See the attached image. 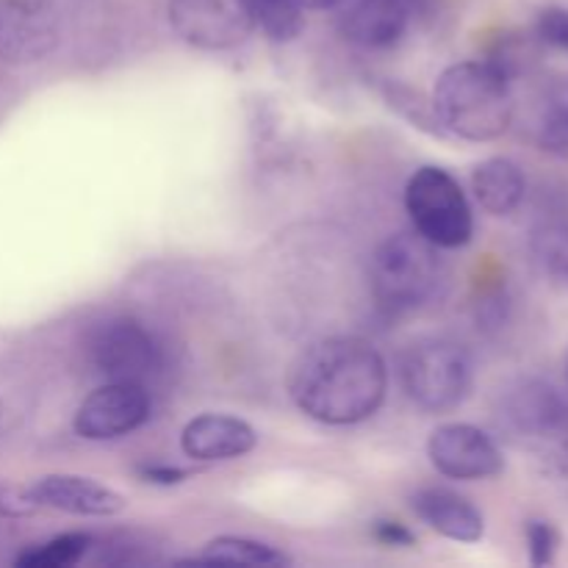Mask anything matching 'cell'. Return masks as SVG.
Wrapping results in <instances>:
<instances>
[{"instance_id":"1","label":"cell","mask_w":568,"mask_h":568,"mask_svg":"<svg viewBox=\"0 0 568 568\" xmlns=\"http://www.w3.org/2000/svg\"><path fill=\"white\" fill-rule=\"evenodd\" d=\"M388 366L369 342L355 336L322 338L305 347L288 369V394L308 419L358 425L381 410Z\"/></svg>"},{"instance_id":"2","label":"cell","mask_w":568,"mask_h":568,"mask_svg":"<svg viewBox=\"0 0 568 568\" xmlns=\"http://www.w3.org/2000/svg\"><path fill=\"white\" fill-rule=\"evenodd\" d=\"M433 109L444 131L469 142H494L514 122L510 78L491 61H458L438 75Z\"/></svg>"},{"instance_id":"3","label":"cell","mask_w":568,"mask_h":568,"mask_svg":"<svg viewBox=\"0 0 568 568\" xmlns=\"http://www.w3.org/2000/svg\"><path fill=\"white\" fill-rule=\"evenodd\" d=\"M442 258L419 233H397L377 244L369 264L372 297L386 314H410L436 294Z\"/></svg>"},{"instance_id":"4","label":"cell","mask_w":568,"mask_h":568,"mask_svg":"<svg viewBox=\"0 0 568 568\" xmlns=\"http://www.w3.org/2000/svg\"><path fill=\"white\" fill-rule=\"evenodd\" d=\"M399 381L416 408L427 414H447L469 399L475 386V364L469 349L453 338L427 336L405 349Z\"/></svg>"},{"instance_id":"5","label":"cell","mask_w":568,"mask_h":568,"mask_svg":"<svg viewBox=\"0 0 568 568\" xmlns=\"http://www.w3.org/2000/svg\"><path fill=\"white\" fill-rule=\"evenodd\" d=\"M414 231L438 250L466 247L475 236V216L460 183L442 166H419L405 186Z\"/></svg>"},{"instance_id":"6","label":"cell","mask_w":568,"mask_h":568,"mask_svg":"<svg viewBox=\"0 0 568 568\" xmlns=\"http://www.w3.org/2000/svg\"><path fill=\"white\" fill-rule=\"evenodd\" d=\"M89 361L105 381L150 388L166 369L164 344L139 320H109L89 336Z\"/></svg>"},{"instance_id":"7","label":"cell","mask_w":568,"mask_h":568,"mask_svg":"<svg viewBox=\"0 0 568 568\" xmlns=\"http://www.w3.org/2000/svg\"><path fill=\"white\" fill-rule=\"evenodd\" d=\"M170 26L197 50H231L253 33L244 0H166Z\"/></svg>"},{"instance_id":"8","label":"cell","mask_w":568,"mask_h":568,"mask_svg":"<svg viewBox=\"0 0 568 568\" xmlns=\"http://www.w3.org/2000/svg\"><path fill=\"white\" fill-rule=\"evenodd\" d=\"M150 388L105 381L78 405L75 433L87 442H114L139 430L150 419Z\"/></svg>"},{"instance_id":"9","label":"cell","mask_w":568,"mask_h":568,"mask_svg":"<svg viewBox=\"0 0 568 568\" xmlns=\"http://www.w3.org/2000/svg\"><path fill=\"white\" fill-rule=\"evenodd\" d=\"M61 39L59 11L50 0H0V59L6 64H37Z\"/></svg>"},{"instance_id":"10","label":"cell","mask_w":568,"mask_h":568,"mask_svg":"<svg viewBox=\"0 0 568 568\" xmlns=\"http://www.w3.org/2000/svg\"><path fill=\"white\" fill-rule=\"evenodd\" d=\"M427 458L453 480H491L503 475L505 455L486 430L475 425H442L427 438Z\"/></svg>"},{"instance_id":"11","label":"cell","mask_w":568,"mask_h":568,"mask_svg":"<svg viewBox=\"0 0 568 568\" xmlns=\"http://www.w3.org/2000/svg\"><path fill=\"white\" fill-rule=\"evenodd\" d=\"M503 425L525 438H552L568 433V397L544 377H521L499 399Z\"/></svg>"},{"instance_id":"12","label":"cell","mask_w":568,"mask_h":568,"mask_svg":"<svg viewBox=\"0 0 568 568\" xmlns=\"http://www.w3.org/2000/svg\"><path fill=\"white\" fill-rule=\"evenodd\" d=\"M333 20L347 42L366 50H383L405 37L410 0H333Z\"/></svg>"},{"instance_id":"13","label":"cell","mask_w":568,"mask_h":568,"mask_svg":"<svg viewBox=\"0 0 568 568\" xmlns=\"http://www.w3.org/2000/svg\"><path fill=\"white\" fill-rule=\"evenodd\" d=\"M39 510L109 519L128 508V499L114 488L81 475H44L28 486Z\"/></svg>"},{"instance_id":"14","label":"cell","mask_w":568,"mask_h":568,"mask_svg":"<svg viewBox=\"0 0 568 568\" xmlns=\"http://www.w3.org/2000/svg\"><path fill=\"white\" fill-rule=\"evenodd\" d=\"M258 447V433L250 422L231 414H203L189 422L181 433V449L200 464L236 460Z\"/></svg>"},{"instance_id":"15","label":"cell","mask_w":568,"mask_h":568,"mask_svg":"<svg viewBox=\"0 0 568 568\" xmlns=\"http://www.w3.org/2000/svg\"><path fill=\"white\" fill-rule=\"evenodd\" d=\"M410 508L438 536L458 544H477L486 532V519L475 503L449 488H419L410 497Z\"/></svg>"},{"instance_id":"16","label":"cell","mask_w":568,"mask_h":568,"mask_svg":"<svg viewBox=\"0 0 568 568\" xmlns=\"http://www.w3.org/2000/svg\"><path fill=\"white\" fill-rule=\"evenodd\" d=\"M471 192L488 214L508 216L525 203L527 178L516 161L494 155L471 170Z\"/></svg>"},{"instance_id":"17","label":"cell","mask_w":568,"mask_h":568,"mask_svg":"<svg viewBox=\"0 0 568 568\" xmlns=\"http://www.w3.org/2000/svg\"><path fill=\"white\" fill-rule=\"evenodd\" d=\"M186 564L272 568V566H292V558H288L286 552H281L277 547H272V544L255 541V538L220 536V538H214V541L205 544V549L200 558L186 560Z\"/></svg>"},{"instance_id":"18","label":"cell","mask_w":568,"mask_h":568,"mask_svg":"<svg viewBox=\"0 0 568 568\" xmlns=\"http://www.w3.org/2000/svg\"><path fill=\"white\" fill-rule=\"evenodd\" d=\"M536 139L547 153L568 161V78L552 83L544 94L536 122Z\"/></svg>"},{"instance_id":"19","label":"cell","mask_w":568,"mask_h":568,"mask_svg":"<svg viewBox=\"0 0 568 568\" xmlns=\"http://www.w3.org/2000/svg\"><path fill=\"white\" fill-rule=\"evenodd\" d=\"M530 253L549 281L568 288V220H547L532 231Z\"/></svg>"},{"instance_id":"20","label":"cell","mask_w":568,"mask_h":568,"mask_svg":"<svg viewBox=\"0 0 568 568\" xmlns=\"http://www.w3.org/2000/svg\"><path fill=\"white\" fill-rule=\"evenodd\" d=\"M94 547V538L89 532H61L50 541L37 544L14 558V566L20 568H70L81 564Z\"/></svg>"},{"instance_id":"21","label":"cell","mask_w":568,"mask_h":568,"mask_svg":"<svg viewBox=\"0 0 568 568\" xmlns=\"http://www.w3.org/2000/svg\"><path fill=\"white\" fill-rule=\"evenodd\" d=\"M253 22L272 42H292L303 33L305 17L294 0H244Z\"/></svg>"},{"instance_id":"22","label":"cell","mask_w":568,"mask_h":568,"mask_svg":"<svg viewBox=\"0 0 568 568\" xmlns=\"http://www.w3.org/2000/svg\"><path fill=\"white\" fill-rule=\"evenodd\" d=\"M527 552H530V564L536 568L552 566L560 549V532L552 521L532 519L527 521Z\"/></svg>"},{"instance_id":"23","label":"cell","mask_w":568,"mask_h":568,"mask_svg":"<svg viewBox=\"0 0 568 568\" xmlns=\"http://www.w3.org/2000/svg\"><path fill=\"white\" fill-rule=\"evenodd\" d=\"M37 503H33L28 486H17L11 480H0V519H26V516L37 514Z\"/></svg>"},{"instance_id":"24","label":"cell","mask_w":568,"mask_h":568,"mask_svg":"<svg viewBox=\"0 0 568 568\" xmlns=\"http://www.w3.org/2000/svg\"><path fill=\"white\" fill-rule=\"evenodd\" d=\"M538 33L544 42L568 50V9H560V6L544 9L538 14Z\"/></svg>"},{"instance_id":"25","label":"cell","mask_w":568,"mask_h":568,"mask_svg":"<svg viewBox=\"0 0 568 568\" xmlns=\"http://www.w3.org/2000/svg\"><path fill=\"white\" fill-rule=\"evenodd\" d=\"M136 475L142 477L144 483H150V486H181L183 480L189 477L186 469H181V466H170V464H142L136 466Z\"/></svg>"},{"instance_id":"26","label":"cell","mask_w":568,"mask_h":568,"mask_svg":"<svg viewBox=\"0 0 568 568\" xmlns=\"http://www.w3.org/2000/svg\"><path fill=\"white\" fill-rule=\"evenodd\" d=\"M375 538L386 547H414L416 536L403 525V521L381 519L375 521Z\"/></svg>"},{"instance_id":"27","label":"cell","mask_w":568,"mask_h":568,"mask_svg":"<svg viewBox=\"0 0 568 568\" xmlns=\"http://www.w3.org/2000/svg\"><path fill=\"white\" fill-rule=\"evenodd\" d=\"M300 9H331L333 0H294Z\"/></svg>"},{"instance_id":"28","label":"cell","mask_w":568,"mask_h":568,"mask_svg":"<svg viewBox=\"0 0 568 568\" xmlns=\"http://www.w3.org/2000/svg\"><path fill=\"white\" fill-rule=\"evenodd\" d=\"M566 383H568V361H566Z\"/></svg>"},{"instance_id":"29","label":"cell","mask_w":568,"mask_h":568,"mask_svg":"<svg viewBox=\"0 0 568 568\" xmlns=\"http://www.w3.org/2000/svg\"><path fill=\"white\" fill-rule=\"evenodd\" d=\"M0 410H3V405H0Z\"/></svg>"}]
</instances>
